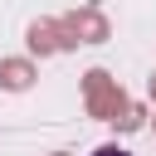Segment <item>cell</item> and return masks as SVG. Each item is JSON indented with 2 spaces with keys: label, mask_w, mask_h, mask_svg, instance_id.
<instances>
[{
  "label": "cell",
  "mask_w": 156,
  "mask_h": 156,
  "mask_svg": "<svg viewBox=\"0 0 156 156\" xmlns=\"http://www.w3.org/2000/svg\"><path fill=\"white\" fill-rule=\"evenodd\" d=\"M93 156H132V151H122V146H102V151H93Z\"/></svg>",
  "instance_id": "obj_1"
}]
</instances>
